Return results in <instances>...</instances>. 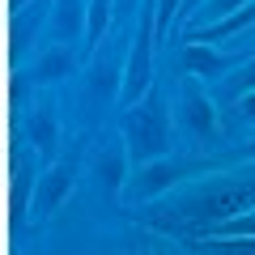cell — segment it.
<instances>
[{"label": "cell", "instance_id": "cell-1", "mask_svg": "<svg viewBox=\"0 0 255 255\" xmlns=\"http://www.w3.org/2000/svg\"><path fill=\"white\" fill-rule=\"evenodd\" d=\"M183 60H187V68L191 73H204V77H213L221 68V60L213 51H204V47H187V55H183Z\"/></svg>", "mask_w": 255, "mask_h": 255}, {"label": "cell", "instance_id": "cell-2", "mask_svg": "<svg viewBox=\"0 0 255 255\" xmlns=\"http://www.w3.org/2000/svg\"><path fill=\"white\" fill-rule=\"evenodd\" d=\"M209 255H255V238H217L209 243Z\"/></svg>", "mask_w": 255, "mask_h": 255}, {"label": "cell", "instance_id": "cell-3", "mask_svg": "<svg viewBox=\"0 0 255 255\" xmlns=\"http://www.w3.org/2000/svg\"><path fill=\"white\" fill-rule=\"evenodd\" d=\"M226 234H234V238H255V213H243V217L226 221Z\"/></svg>", "mask_w": 255, "mask_h": 255}, {"label": "cell", "instance_id": "cell-4", "mask_svg": "<svg viewBox=\"0 0 255 255\" xmlns=\"http://www.w3.org/2000/svg\"><path fill=\"white\" fill-rule=\"evenodd\" d=\"M191 119H196V128L213 132V115H209V102H204L200 94H191Z\"/></svg>", "mask_w": 255, "mask_h": 255}, {"label": "cell", "instance_id": "cell-5", "mask_svg": "<svg viewBox=\"0 0 255 255\" xmlns=\"http://www.w3.org/2000/svg\"><path fill=\"white\" fill-rule=\"evenodd\" d=\"M213 4H217V13H221V21H226V17H234V13L243 9L247 0H213Z\"/></svg>", "mask_w": 255, "mask_h": 255}, {"label": "cell", "instance_id": "cell-6", "mask_svg": "<svg viewBox=\"0 0 255 255\" xmlns=\"http://www.w3.org/2000/svg\"><path fill=\"white\" fill-rule=\"evenodd\" d=\"M234 85H243V90H251V94H255V60L247 64L243 73H238V81H234Z\"/></svg>", "mask_w": 255, "mask_h": 255}, {"label": "cell", "instance_id": "cell-7", "mask_svg": "<svg viewBox=\"0 0 255 255\" xmlns=\"http://www.w3.org/2000/svg\"><path fill=\"white\" fill-rule=\"evenodd\" d=\"M243 111H247V115L255 119V94H247V102H243Z\"/></svg>", "mask_w": 255, "mask_h": 255}, {"label": "cell", "instance_id": "cell-8", "mask_svg": "<svg viewBox=\"0 0 255 255\" xmlns=\"http://www.w3.org/2000/svg\"><path fill=\"white\" fill-rule=\"evenodd\" d=\"M251 153H255V145H251Z\"/></svg>", "mask_w": 255, "mask_h": 255}]
</instances>
